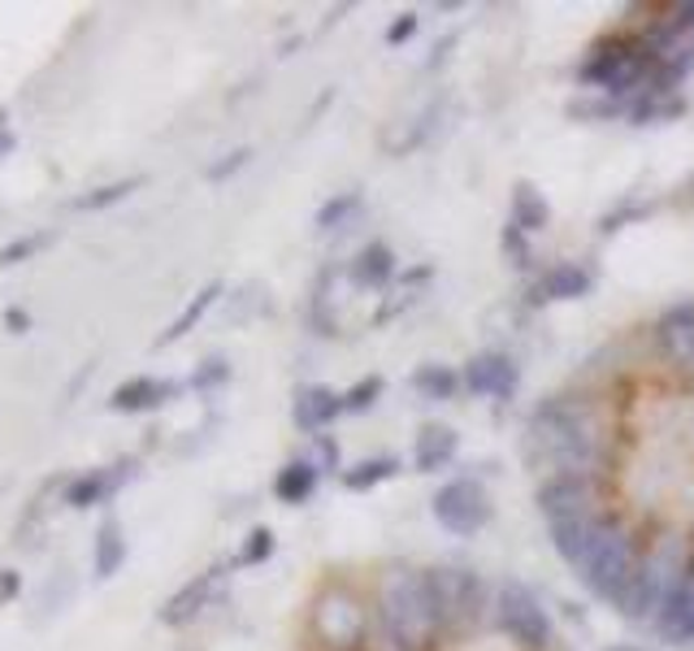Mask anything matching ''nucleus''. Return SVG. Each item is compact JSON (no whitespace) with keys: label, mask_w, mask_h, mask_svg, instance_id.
Listing matches in <instances>:
<instances>
[{"label":"nucleus","mask_w":694,"mask_h":651,"mask_svg":"<svg viewBox=\"0 0 694 651\" xmlns=\"http://www.w3.org/2000/svg\"><path fill=\"white\" fill-rule=\"evenodd\" d=\"M230 378V365H226V357H208V361H200V369L192 373V391H213V387H221Z\"/></svg>","instance_id":"7c9ffc66"},{"label":"nucleus","mask_w":694,"mask_h":651,"mask_svg":"<svg viewBox=\"0 0 694 651\" xmlns=\"http://www.w3.org/2000/svg\"><path fill=\"white\" fill-rule=\"evenodd\" d=\"M686 373H691V378H694V357H691V365H686Z\"/></svg>","instance_id":"a19ab883"},{"label":"nucleus","mask_w":694,"mask_h":651,"mask_svg":"<svg viewBox=\"0 0 694 651\" xmlns=\"http://www.w3.org/2000/svg\"><path fill=\"white\" fill-rule=\"evenodd\" d=\"M691 574H694L691 543H686L677 530L660 534V539L642 552L638 578H633V586L625 590V599L617 612L629 617V621H647V626H655L664 612L677 608V599H682V590H686Z\"/></svg>","instance_id":"20e7f679"},{"label":"nucleus","mask_w":694,"mask_h":651,"mask_svg":"<svg viewBox=\"0 0 694 651\" xmlns=\"http://www.w3.org/2000/svg\"><path fill=\"white\" fill-rule=\"evenodd\" d=\"M13 148H18V140H13V131L4 127V131H0V161H4V156H9Z\"/></svg>","instance_id":"4c0bfd02"},{"label":"nucleus","mask_w":694,"mask_h":651,"mask_svg":"<svg viewBox=\"0 0 694 651\" xmlns=\"http://www.w3.org/2000/svg\"><path fill=\"white\" fill-rule=\"evenodd\" d=\"M568 113H573V118H586V122H608V118H625V105L621 100H612V96L590 91V96L573 100V105H568Z\"/></svg>","instance_id":"cd10ccee"},{"label":"nucleus","mask_w":694,"mask_h":651,"mask_svg":"<svg viewBox=\"0 0 694 651\" xmlns=\"http://www.w3.org/2000/svg\"><path fill=\"white\" fill-rule=\"evenodd\" d=\"M382 391H387V382H382L378 373L360 378V382H356V387L344 395V413H369V409L382 400Z\"/></svg>","instance_id":"c756f323"},{"label":"nucleus","mask_w":694,"mask_h":651,"mask_svg":"<svg viewBox=\"0 0 694 651\" xmlns=\"http://www.w3.org/2000/svg\"><path fill=\"white\" fill-rule=\"evenodd\" d=\"M217 295H221V283L213 279V283H205V287L196 291V295L187 300V308H183V313H178V317H174V322H170V326L156 335V348H170V344H178L183 335H192V330L200 326V317H205L208 308L217 304Z\"/></svg>","instance_id":"412c9836"},{"label":"nucleus","mask_w":694,"mask_h":651,"mask_svg":"<svg viewBox=\"0 0 694 651\" xmlns=\"http://www.w3.org/2000/svg\"><path fill=\"white\" fill-rule=\"evenodd\" d=\"M413 31H416V13H400V18H395V26H387V44H395V48H400V44H409V40H413Z\"/></svg>","instance_id":"72a5a7b5"},{"label":"nucleus","mask_w":694,"mask_h":651,"mask_svg":"<svg viewBox=\"0 0 694 651\" xmlns=\"http://www.w3.org/2000/svg\"><path fill=\"white\" fill-rule=\"evenodd\" d=\"M4 330L9 335H26L31 330V313L26 308H4Z\"/></svg>","instance_id":"c9c22d12"},{"label":"nucleus","mask_w":694,"mask_h":651,"mask_svg":"<svg viewBox=\"0 0 694 651\" xmlns=\"http://www.w3.org/2000/svg\"><path fill=\"white\" fill-rule=\"evenodd\" d=\"M447 634L434 569L387 565L373 586V651H434Z\"/></svg>","instance_id":"7ed1b4c3"},{"label":"nucleus","mask_w":694,"mask_h":651,"mask_svg":"<svg viewBox=\"0 0 694 651\" xmlns=\"http://www.w3.org/2000/svg\"><path fill=\"white\" fill-rule=\"evenodd\" d=\"M57 243V230H31V235H18L13 243L0 248V270H13L22 261H35L40 252H48Z\"/></svg>","instance_id":"a878e982"},{"label":"nucleus","mask_w":694,"mask_h":651,"mask_svg":"<svg viewBox=\"0 0 694 651\" xmlns=\"http://www.w3.org/2000/svg\"><path fill=\"white\" fill-rule=\"evenodd\" d=\"M413 391L425 395V400H434V404H443V400H452V395L460 391V373H456L452 365L425 361L413 369Z\"/></svg>","instance_id":"5701e85b"},{"label":"nucleus","mask_w":694,"mask_h":651,"mask_svg":"<svg viewBox=\"0 0 694 651\" xmlns=\"http://www.w3.org/2000/svg\"><path fill=\"white\" fill-rule=\"evenodd\" d=\"M525 456L547 474L604 478L612 469V431L604 422L599 387H564L534 404L525 426Z\"/></svg>","instance_id":"f257e3e1"},{"label":"nucleus","mask_w":694,"mask_h":651,"mask_svg":"<svg viewBox=\"0 0 694 651\" xmlns=\"http://www.w3.org/2000/svg\"><path fill=\"white\" fill-rule=\"evenodd\" d=\"M395 474H400V460H395V456H369V460L344 469V487L347 491H373L378 482H387V478H395Z\"/></svg>","instance_id":"393cba45"},{"label":"nucleus","mask_w":694,"mask_h":651,"mask_svg":"<svg viewBox=\"0 0 694 651\" xmlns=\"http://www.w3.org/2000/svg\"><path fill=\"white\" fill-rule=\"evenodd\" d=\"M4 122H9V113H4V109H0V131H4Z\"/></svg>","instance_id":"ea45409f"},{"label":"nucleus","mask_w":694,"mask_h":651,"mask_svg":"<svg viewBox=\"0 0 694 651\" xmlns=\"http://www.w3.org/2000/svg\"><path fill=\"white\" fill-rule=\"evenodd\" d=\"M248 161H252V148H230L221 161H213V165H208L205 178L208 183H226V178H230V174H239Z\"/></svg>","instance_id":"2f4dec72"},{"label":"nucleus","mask_w":694,"mask_h":651,"mask_svg":"<svg viewBox=\"0 0 694 651\" xmlns=\"http://www.w3.org/2000/svg\"><path fill=\"white\" fill-rule=\"evenodd\" d=\"M608 651H642V648H633V643H617V648H608Z\"/></svg>","instance_id":"58836bf2"},{"label":"nucleus","mask_w":694,"mask_h":651,"mask_svg":"<svg viewBox=\"0 0 694 651\" xmlns=\"http://www.w3.org/2000/svg\"><path fill=\"white\" fill-rule=\"evenodd\" d=\"M534 500H539V512H543L547 530L568 525V521H582V517H595L599 508H608L604 478H582V474H547L539 482Z\"/></svg>","instance_id":"6e6552de"},{"label":"nucleus","mask_w":694,"mask_h":651,"mask_svg":"<svg viewBox=\"0 0 694 651\" xmlns=\"http://www.w3.org/2000/svg\"><path fill=\"white\" fill-rule=\"evenodd\" d=\"M135 474V456H122L113 465H100V469H87L78 478H69L66 491H62V504L69 508H96V504H109Z\"/></svg>","instance_id":"9b49d317"},{"label":"nucleus","mask_w":694,"mask_h":651,"mask_svg":"<svg viewBox=\"0 0 694 651\" xmlns=\"http://www.w3.org/2000/svg\"><path fill=\"white\" fill-rule=\"evenodd\" d=\"M178 391H183V382H165V378L139 373V378H127V382L109 395V409H113V413H152V409H161L165 400H174Z\"/></svg>","instance_id":"dca6fc26"},{"label":"nucleus","mask_w":694,"mask_h":651,"mask_svg":"<svg viewBox=\"0 0 694 651\" xmlns=\"http://www.w3.org/2000/svg\"><path fill=\"white\" fill-rule=\"evenodd\" d=\"M347 279L356 283V287H387L391 279H395V252L387 248V243H365L356 257H351V265H347Z\"/></svg>","instance_id":"f3484780"},{"label":"nucleus","mask_w":694,"mask_h":651,"mask_svg":"<svg viewBox=\"0 0 694 651\" xmlns=\"http://www.w3.org/2000/svg\"><path fill=\"white\" fill-rule=\"evenodd\" d=\"M456 452H460V438H456V431H452V426L430 422V426H421V434H416L413 460H416V469L434 474V469H447V465L456 460Z\"/></svg>","instance_id":"a211bd4d"},{"label":"nucleus","mask_w":694,"mask_h":651,"mask_svg":"<svg viewBox=\"0 0 694 651\" xmlns=\"http://www.w3.org/2000/svg\"><path fill=\"white\" fill-rule=\"evenodd\" d=\"M96 578H113L122 565H127V534H122V521L118 517H105L100 530H96Z\"/></svg>","instance_id":"4be33fe9"},{"label":"nucleus","mask_w":694,"mask_h":651,"mask_svg":"<svg viewBox=\"0 0 694 651\" xmlns=\"http://www.w3.org/2000/svg\"><path fill=\"white\" fill-rule=\"evenodd\" d=\"M438 578V599H443V617H447V634H478L482 626H490V599L495 590L486 586L474 569H434Z\"/></svg>","instance_id":"0eeeda50"},{"label":"nucleus","mask_w":694,"mask_h":651,"mask_svg":"<svg viewBox=\"0 0 694 651\" xmlns=\"http://www.w3.org/2000/svg\"><path fill=\"white\" fill-rule=\"evenodd\" d=\"M595 287V274L586 270V265H577V261H555L547 265L530 291H525V304H552V300H582V295H590Z\"/></svg>","instance_id":"4468645a"},{"label":"nucleus","mask_w":694,"mask_h":651,"mask_svg":"<svg viewBox=\"0 0 694 651\" xmlns=\"http://www.w3.org/2000/svg\"><path fill=\"white\" fill-rule=\"evenodd\" d=\"M552 534L555 556L582 578V586L621 608L625 590L638 578V565H642V539L638 530L625 521L621 512L612 508H599L595 517H582V521H568V525H555Z\"/></svg>","instance_id":"f03ea898"},{"label":"nucleus","mask_w":694,"mask_h":651,"mask_svg":"<svg viewBox=\"0 0 694 651\" xmlns=\"http://www.w3.org/2000/svg\"><path fill=\"white\" fill-rule=\"evenodd\" d=\"M344 417V395L326 382H304L295 387V400H291V422L300 434H326L335 422Z\"/></svg>","instance_id":"f8f14e48"},{"label":"nucleus","mask_w":694,"mask_h":651,"mask_svg":"<svg viewBox=\"0 0 694 651\" xmlns=\"http://www.w3.org/2000/svg\"><path fill=\"white\" fill-rule=\"evenodd\" d=\"M221 578H226V569L213 565V569H205V574H196L187 586H178V590L161 604V626H192L208 604H213V595H217Z\"/></svg>","instance_id":"2eb2a0df"},{"label":"nucleus","mask_w":694,"mask_h":651,"mask_svg":"<svg viewBox=\"0 0 694 651\" xmlns=\"http://www.w3.org/2000/svg\"><path fill=\"white\" fill-rule=\"evenodd\" d=\"M490 626L517 643L521 651H552V617L543 608V599L525 586V582L508 578L495 586V599H490Z\"/></svg>","instance_id":"423d86ee"},{"label":"nucleus","mask_w":694,"mask_h":651,"mask_svg":"<svg viewBox=\"0 0 694 651\" xmlns=\"http://www.w3.org/2000/svg\"><path fill=\"white\" fill-rule=\"evenodd\" d=\"M508 226L521 230V235H534V230H547L552 226V205L547 196L534 187V183H517L512 187V214H508Z\"/></svg>","instance_id":"6ab92c4d"},{"label":"nucleus","mask_w":694,"mask_h":651,"mask_svg":"<svg viewBox=\"0 0 694 651\" xmlns=\"http://www.w3.org/2000/svg\"><path fill=\"white\" fill-rule=\"evenodd\" d=\"M274 547H278L274 530H270V525H257V530L243 539V547H239V565H243V569H257V565H265V561L274 556Z\"/></svg>","instance_id":"c85d7f7f"},{"label":"nucleus","mask_w":694,"mask_h":651,"mask_svg":"<svg viewBox=\"0 0 694 651\" xmlns=\"http://www.w3.org/2000/svg\"><path fill=\"white\" fill-rule=\"evenodd\" d=\"M460 387L469 391V395H482V400H512L517 395V387H521V369L512 357H503V352H478V357H469V365L460 369Z\"/></svg>","instance_id":"9d476101"},{"label":"nucleus","mask_w":694,"mask_h":651,"mask_svg":"<svg viewBox=\"0 0 694 651\" xmlns=\"http://www.w3.org/2000/svg\"><path fill=\"white\" fill-rule=\"evenodd\" d=\"M360 192H339V196H330L322 209H317V217H313V226L317 230H339V226H347L351 217L360 214Z\"/></svg>","instance_id":"bb28decb"},{"label":"nucleus","mask_w":694,"mask_h":651,"mask_svg":"<svg viewBox=\"0 0 694 651\" xmlns=\"http://www.w3.org/2000/svg\"><path fill=\"white\" fill-rule=\"evenodd\" d=\"M308 630L317 651H373V608L344 578H330L308 608Z\"/></svg>","instance_id":"39448f33"},{"label":"nucleus","mask_w":694,"mask_h":651,"mask_svg":"<svg viewBox=\"0 0 694 651\" xmlns=\"http://www.w3.org/2000/svg\"><path fill=\"white\" fill-rule=\"evenodd\" d=\"M135 192H139V178H118V183H105V187H96V192H87V196H74V200H69V214H100V209L122 205V200L135 196Z\"/></svg>","instance_id":"b1692460"},{"label":"nucleus","mask_w":694,"mask_h":651,"mask_svg":"<svg viewBox=\"0 0 694 651\" xmlns=\"http://www.w3.org/2000/svg\"><path fill=\"white\" fill-rule=\"evenodd\" d=\"M655 348L677 365L686 369L694 357V300H682V304H669L660 317H655V330H651Z\"/></svg>","instance_id":"ddd939ff"},{"label":"nucleus","mask_w":694,"mask_h":651,"mask_svg":"<svg viewBox=\"0 0 694 651\" xmlns=\"http://www.w3.org/2000/svg\"><path fill=\"white\" fill-rule=\"evenodd\" d=\"M430 508H434V521L456 539H474L478 530L490 525V496H486L482 478H474V474L443 482L434 491Z\"/></svg>","instance_id":"1a4fd4ad"},{"label":"nucleus","mask_w":694,"mask_h":651,"mask_svg":"<svg viewBox=\"0 0 694 651\" xmlns=\"http://www.w3.org/2000/svg\"><path fill=\"white\" fill-rule=\"evenodd\" d=\"M18 595H22V574L18 569H0V608L13 604Z\"/></svg>","instance_id":"f704fd0d"},{"label":"nucleus","mask_w":694,"mask_h":651,"mask_svg":"<svg viewBox=\"0 0 694 651\" xmlns=\"http://www.w3.org/2000/svg\"><path fill=\"white\" fill-rule=\"evenodd\" d=\"M322 482V465L317 460H291L282 465L274 478V496L282 504H304Z\"/></svg>","instance_id":"aec40b11"},{"label":"nucleus","mask_w":694,"mask_h":651,"mask_svg":"<svg viewBox=\"0 0 694 651\" xmlns=\"http://www.w3.org/2000/svg\"><path fill=\"white\" fill-rule=\"evenodd\" d=\"M317 452H322V469H335L339 465V443L330 434H317Z\"/></svg>","instance_id":"e433bc0d"},{"label":"nucleus","mask_w":694,"mask_h":651,"mask_svg":"<svg viewBox=\"0 0 694 651\" xmlns=\"http://www.w3.org/2000/svg\"><path fill=\"white\" fill-rule=\"evenodd\" d=\"M503 252L512 257V265L517 270H525V265H534V252H530V235H521V230H503Z\"/></svg>","instance_id":"473e14b6"}]
</instances>
